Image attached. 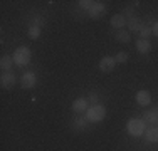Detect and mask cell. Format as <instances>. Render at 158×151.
<instances>
[{"mask_svg": "<svg viewBox=\"0 0 158 151\" xmlns=\"http://www.w3.org/2000/svg\"><path fill=\"white\" fill-rule=\"evenodd\" d=\"M12 57H14V62H15L17 66L24 67V66H27V64L31 62L32 52H31V49H29L27 45H20V47L15 49V52H14Z\"/></svg>", "mask_w": 158, "mask_h": 151, "instance_id": "cell-1", "label": "cell"}, {"mask_svg": "<svg viewBox=\"0 0 158 151\" xmlns=\"http://www.w3.org/2000/svg\"><path fill=\"white\" fill-rule=\"evenodd\" d=\"M106 116V108L101 104H96V106H91L88 108V111L84 112V118L89 121V123H99V121L104 119Z\"/></svg>", "mask_w": 158, "mask_h": 151, "instance_id": "cell-2", "label": "cell"}, {"mask_svg": "<svg viewBox=\"0 0 158 151\" xmlns=\"http://www.w3.org/2000/svg\"><path fill=\"white\" fill-rule=\"evenodd\" d=\"M145 128H146V124H145V121L143 119H128V123H126V131H128V134H131V136H141L143 133H145Z\"/></svg>", "mask_w": 158, "mask_h": 151, "instance_id": "cell-3", "label": "cell"}, {"mask_svg": "<svg viewBox=\"0 0 158 151\" xmlns=\"http://www.w3.org/2000/svg\"><path fill=\"white\" fill-rule=\"evenodd\" d=\"M35 84H37V76H35V72H25L20 77V86L24 89H32Z\"/></svg>", "mask_w": 158, "mask_h": 151, "instance_id": "cell-4", "label": "cell"}, {"mask_svg": "<svg viewBox=\"0 0 158 151\" xmlns=\"http://www.w3.org/2000/svg\"><path fill=\"white\" fill-rule=\"evenodd\" d=\"M17 82V77L14 72H3L2 77H0V84H2L3 89H12Z\"/></svg>", "mask_w": 158, "mask_h": 151, "instance_id": "cell-5", "label": "cell"}, {"mask_svg": "<svg viewBox=\"0 0 158 151\" xmlns=\"http://www.w3.org/2000/svg\"><path fill=\"white\" fill-rule=\"evenodd\" d=\"M114 66H116V60H114V57H110V55H104L99 60V69L103 72H111L114 69Z\"/></svg>", "mask_w": 158, "mask_h": 151, "instance_id": "cell-6", "label": "cell"}, {"mask_svg": "<svg viewBox=\"0 0 158 151\" xmlns=\"http://www.w3.org/2000/svg\"><path fill=\"white\" fill-rule=\"evenodd\" d=\"M104 12H106V5H104L103 2H94V5L91 7V10H89V17L91 18H99Z\"/></svg>", "mask_w": 158, "mask_h": 151, "instance_id": "cell-7", "label": "cell"}, {"mask_svg": "<svg viewBox=\"0 0 158 151\" xmlns=\"http://www.w3.org/2000/svg\"><path fill=\"white\" fill-rule=\"evenodd\" d=\"M136 103L140 106H143V108H145V106H150V103H152V94L145 89L138 91L136 92Z\"/></svg>", "mask_w": 158, "mask_h": 151, "instance_id": "cell-8", "label": "cell"}, {"mask_svg": "<svg viewBox=\"0 0 158 151\" xmlns=\"http://www.w3.org/2000/svg\"><path fill=\"white\" fill-rule=\"evenodd\" d=\"M126 25V18L123 14H116L111 17V27H114L116 30H121Z\"/></svg>", "mask_w": 158, "mask_h": 151, "instance_id": "cell-9", "label": "cell"}, {"mask_svg": "<svg viewBox=\"0 0 158 151\" xmlns=\"http://www.w3.org/2000/svg\"><path fill=\"white\" fill-rule=\"evenodd\" d=\"M143 121H145V124H158V109H150V111H145Z\"/></svg>", "mask_w": 158, "mask_h": 151, "instance_id": "cell-10", "label": "cell"}, {"mask_svg": "<svg viewBox=\"0 0 158 151\" xmlns=\"http://www.w3.org/2000/svg\"><path fill=\"white\" fill-rule=\"evenodd\" d=\"M73 111L77 112V114L86 112V111H88V101H86V99H81V97H79V99H76V101L73 103Z\"/></svg>", "mask_w": 158, "mask_h": 151, "instance_id": "cell-11", "label": "cell"}, {"mask_svg": "<svg viewBox=\"0 0 158 151\" xmlns=\"http://www.w3.org/2000/svg\"><path fill=\"white\" fill-rule=\"evenodd\" d=\"M136 51L140 52V54H148V52L152 51V42H150L148 39H140L136 42Z\"/></svg>", "mask_w": 158, "mask_h": 151, "instance_id": "cell-12", "label": "cell"}, {"mask_svg": "<svg viewBox=\"0 0 158 151\" xmlns=\"http://www.w3.org/2000/svg\"><path fill=\"white\" fill-rule=\"evenodd\" d=\"M143 27H145V25H143V22H141L140 17H133V18H130V22H128V29H130L131 32H138V34H140V30Z\"/></svg>", "mask_w": 158, "mask_h": 151, "instance_id": "cell-13", "label": "cell"}, {"mask_svg": "<svg viewBox=\"0 0 158 151\" xmlns=\"http://www.w3.org/2000/svg\"><path fill=\"white\" fill-rule=\"evenodd\" d=\"M14 57H10V55H2V59H0V67H2L3 72H9V71H12V66H14Z\"/></svg>", "mask_w": 158, "mask_h": 151, "instance_id": "cell-14", "label": "cell"}, {"mask_svg": "<svg viewBox=\"0 0 158 151\" xmlns=\"http://www.w3.org/2000/svg\"><path fill=\"white\" fill-rule=\"evenodd\" d=\"M145 138H146V141H150V143H158V128L150 126L145 133Z\"/></svg>", "mask_w": 158, "mask_h": 151, "instance_id": "cell-15", "label": "cell"}, {"mask_svg": "<svg viewBox=\"0 0 158 151\" xmlns=\"http://www.w3.org/2000/svg\"><path fill=\"white\" fill-rule=\"evenodd\" d=\"M116 40L121 44H128L131 40V34L128 32V30H118L116 32Z\"/></svg>", "mask_w": 158, "mask_h": 151, "instance_id": "cell-16", "label": "cell"}, {"mask_svg": "<svg viewBox=\"0 0 158 151\" xmlns=\"http://www.w3.org/2000/svg\"><path fill=\"white\" fill-rule=\"evenodd\" d=\"M27 35L31 37L32 40H37V39L40 37V27H35V25H32V27L27 30Z\"/></svg>", "mask_w": 158, "mask_h": 151, "instance_id": "cell-17", "label": "cell"}, {"mask_svg": "<svg viewBox=\"0 0 158 151\" xmlns=\"http://www.w3.org/2000/svg\"><path fill=\"white\" fill-rule=\"evenodd\" d=\"M77 5H79V9H82V10H91V7L94 5V2L93 0H79L77 2Z\"/></svg>", "mask_w": 158, "mask_h": 151, "instance_id": "cell-18", "label": "cell"}, {"mask_svg": "<svg viewBox=\"0 0 158 151\" xmlns=\"http://www.w3.org/2000/svg\"><path fill=\"white\" fill-rule=\"evenodd\" d=\"M153 34V30H152V27H148V25H145L141 30H140V39H148L150 35Z\"/></svg>", "mask_w": 158, "mask_h": 151, "instance_id": "cell-19", "label": "cell"}, {"mask_svg": "<svg viewBox=\"0 0 158 151\" xmlns=\"http://www.w3.org/2000/svg\"><path fill=\"white\" fill-rule=\"evenodd\" d=\"M114 60H116V64H125L128 60V54L126 52H118V54L114 55Z\"/></svg>", "mask_w": 158, "mask_h": 151, "instance_id": "cell-20", "label": "cell"}, {"mask_svg": "<svg viewBox=\"0 0 158 151\" xmlns=\"http://www.w3.org/2000/svg\"><path fill=\"white\" fill-rule=\"evenodd\" d=\"M86 123H89L86 118H79V119H76V123H74V124H76L77 129H84V128H86Z\"/></svg>", "mask_w": 158, "mask_h": 151, "instance_id": "cell-21", "label": "cell"}, {"mask_svg": "<svg viewBox=\"0 0 158 151\" xmlns=\"http://www.w3.org/2000/svg\"><path fill=\"white\" fill-rule=\"evenodd\" d=\"M123 15H125V18H126V17L133 18V17H135V9H133V7H126V9L123 10Z\"/></svg>", "mask_w": 158, "mask_h": 151, "instance_id": "cell-22", "label": "cell"}, {"mask_svg": "<svg viewBox=\"0 0 158 151\" xmlns=\"http://www.w3.org/2000/svg\"><path fill=\"white\" fill-rule=\"evenodd\" d=\"M88 97H89V103H91V106H96V104H98V99H99V97H98V94L91 92Z\"/></svg>", "mask_w": 158, "mask_h": 151, "instance_id": "cell-23", "label": "cell"}, {"mask_svg": "<svg viewBox=\"0 0 158 151\" xmlns=\"http://www.w3.org/2000/svg\"><path fill=\"white\" fill-rule=\"evenodd\" d=\"M152 30H153V35L158 37V22H155V25L152 27Z\"/></svg>", "mask_w": 158, "mask_h": 151, "instance_id": "cell-24", "label": "cell"}]
</instances>
